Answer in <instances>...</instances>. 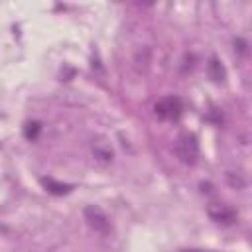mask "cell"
Returning a JSON list of instances; mask_svg holds the SVG:
<instances>
[{
	"label": "cell",
	"instance_id": "6da1fadb",
	"mask_svg": "<svg viewBox=\"0 0 252 252\" xmlns=\"http://www.w3.org/2000/svg\"><path fill=\"white\" fill-rule=\"evenodd\" d=\"M175 154L181 163L185 165H195L199 158V142L193 134H183L175 142Z\"/></svg>",
	"mask_w": 252,
	"mask_h": 252
},
{
	"label": "cell",
	"instance_id": "7a4b0ae2",
	"mask_svg": "<svg viewBox=\"0 0 252 252\" xmlns=\"http://www.w3.org/2000/svg\"><path fill=\"white\" fill-rule=\"evenodd\" d=\"M85 220L98 234H108L110 232V219L106 217V213L102 209H98L94 205L85 207Z\"/></svg>",
	"mask_w": 252,
	"mask_h": 252
},
{
	"label": "cell",
	"instance_id": "3957f363",
	"mask_svg": "<svg viewBox=\"0 0 252 252\" xmlns=\"http://www.w3.org/2000/svg\"><path fill=\"white\" fill-rule=\"evenodd\" d=\"M154 110H156V116L161 118V120H177L179 114H181V100L177 96L159 98L156 102Z\"/></svg>",
	"mask_w": 252,
	"mask_h": 252
},
{
	"label": "cell",
	"instance_id": "277c9868",
	"mask_svg": "<svg viewBox=\"0 0 252 252\" xmlns=\"http://www.w3.org/2000/svg\"><path fill=\"white\" fill-rule=\"evenodd\" d=\"M207 215H209L215 222H219V224H232V222L238 219L236 211L230 209L228 205H222V203H211V205L207 207Z\"/></svg>",
	"mask_w": 252,
	"mask_h": 252
},
{
	"label": "cell",
	"instance_id": "5b68a950",
	"mask_svg": "<svg viewBox=\"0 0 252 252\" xmlns=\"http://www.w3.org/2000/svg\"><path fill=\"white\" fill-rule=\"evenodd\" d=\"M41 185H43V189H45L47 193H51V195H67V193L73 189L71 185L61 183V181H55L53 177H41Z\"/></svg>",
	"mask_w": 252,
	"mask_h": 252
},
{
	"label": "cell",
	"instance_id": "8992f818",
	"mask_svg": "<svg viewBox=\"0 0 252 252\" xmlns=\"http://www.w3.org/2000/svg\"><path fill=\"white\" fill-rule=\"evenodd\" d=\"M93 154H94V158H96L98 161H102V163H108V161H112V158H114L110 146H108L106 142H102V140L93 142Z\"/></svg>",
	"mask_w": 252,
	"mask_h": 252
},
{
	"label": "cell",
	"instance_id": "52a82bcc",
	"mask_svg": "<svg viewBox=\"0 0 252 252\" xmlns=\"http://www.w3.org/2000/svg\"><path fill=\"white\" fill-rule=\"evenodd\" d=\"M224 179H226V183H228L232 189H236V191H242V189H246V185H248L244 173H240V171H226Z\"/></svg>",
	"mask_w": 252,
	"mask_h": 252
},
{
	"label": "cell",
	"instance_id": "ba28073f",
	"mask_svg": "<svg viewBox=\"0 0 252 252\" xmlns=\"http://www.w3.org/2000/svg\"><path fill=\"white\" fill-rule=\"evenodd\" d=\"M209 77L215 81V83H220L224 79V67L219 63L217 57H211L209 61Z\"/></svg>",
	"mask_w": 252,
	"mask_h": 252
},
{
	"label": "cell",
	"instance_id": "9c48e42d",
	"mask_svg": "<svg viewBox=\"0 0 252 252\" xmlns=\"http://www.w3.org/2000/svg\"><path fill=\"white\" fill-rule=\"evenodd\" d=\"M39 128H41V126H39L37 122H30V124L26 126V138H28V140H35V138H37Z\"/></svg>",
	"mask_w": 252,
	"mask_h": 252
},
{
	"label": "cell",
	"instance_id": "30bf717a",
	"mask_svg": "<svg viewBox=\"0 0 252 252\" xmlns=\"http://www.w3.org/2000/svg\"><path fill=\"white\" fill-rule=\"evenodd\" d=\"M181 252H201V250H181Z\"/></svg>",
	"mask_w": 252,
	"mask_h": 252
}]
</instances>
